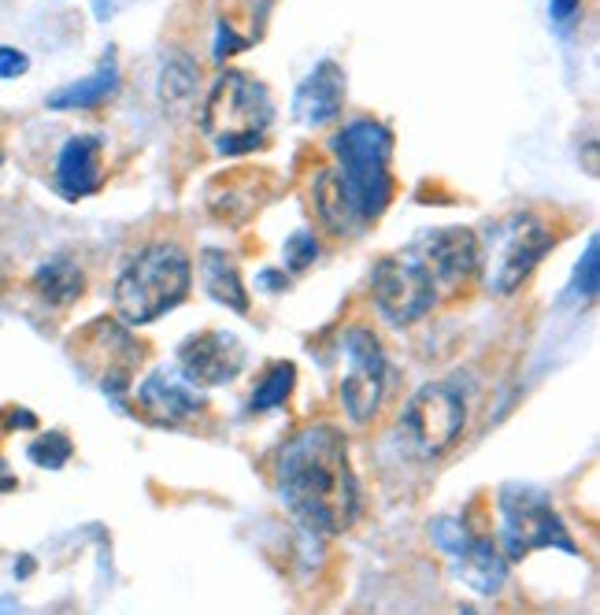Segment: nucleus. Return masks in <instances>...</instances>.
<instances>
[{
  "label": "nucleus",
  "instance_id": "obj_1",
  "mask_svg": "<svg viewBox=\"0 0 600 615\" xmlns=\"http://www.w3.org/2000/svg\"><path fill=\"white\" fill-rule=\"evenodd\" d=\"M278 490L312 534H345L360 516L349 442L331 423L297 431L278 453Z\"/></svg>",
  "mask_w": 600,
  "mask_h": 615
},
{
  "label": "nucleus",
  "instance_id": "obj_2",
  "mask_svg": "<svg viewBox=\"0 0 600 615\" xmlns=\"http://www.w3.org/2000/svg\"><path fill=\"white\" fill-rule=\"evenodd\" d=\"M331 153L337 160V179L345 185V197H349L360 227L363 222H374L393 201L389 126L368 116L349 119V123L331 137Z\"/></svg>",
  "mask_w": 600,
  "mask_h": 615
},
{
  "label": "nucleus",
  "instance_id": "obj_3",
  "mask_svg": "<svg viewBox=\"0 0 600 615\" xmlns=\"http://www.w3.org/2000/svg\"><path fill=\"white\" fill-rule=\"evenodd\" d=\"M190 286L193 264L185 249L175 241H156L145 245L116 278V312L130 326H148L182 304L190 297Z\"/></svg>",
  "mask_w": 600,
  "mask_h": 615
},
{
  "label": "nucleus",
  "instance_id": "obj_4",
  "mask_svg": "<svg viewBox=\"0 0 600 615\" xmlns=\"http://www.w3.org/2000/svg\"><path fill=\"white\" fill-rule=\"evenodd\" d=\"M275 123V100L264 82L245 71H223L204 100L201 130L212 137L219 156H249L267 142V126Z\"/></svg>",
  "mask_w": 600,
  "mask_h": 615
},
{
  "label": "nucleus",
  "instance_id": "obj_5",
  "mask_svg": "<svg viewBox=\"0 0 600 615\" xmlns=\"http://www.w3.org/2000/svg\"><path fill=\"white\" fill-rule=\"evenodd\" d=\"M467 426V400L453 382H427L408 400L405 415H400V431H405L411 453L419 460H437L459 442Z\"/></svg>",
  "mask_w": 600,
  "mask_h": 615
},
{
  "label": "nucleus",
  "instance_id": "obj_6",
  "mask_svg": "<svg viewBox=\"0 0 600 615\" xmlns=\"http://www.w3.org/2000/svg\"><path fill=\"white\" fill-rule=\"evenodd\" d=\"M501 542L508 560H523L533 548H564L578 556V545L571 542L564 519L549 505V497L527 486H508L501 493Z\"/></svg>",
  "mask_w": 600,
  "mask_h": 615
},
{
  "label": "nucleus",
  "instance_id": "obj_7",
  "mask_svg": "<svg viewBox=\"0 0 600 615\" xmlns=\"http://www.w3.org/2000/svg\"><path fill=\"white\" fill-rule=\"evenodd\" d=\"M552 230L538 216H512L493 234L490 260H485V290L496 297H512L533 275V267L549 256Z\"/></svg>",
  "mask_w": 600,
  "mask_h": 615
},
{
  "label": "nucleus",
  "instance_id": "obj_8",
  "mask_svg": "<svg viewBox=\"0 0 600 615\" xmlns=\"http://www.w3.org/2000/svg\"><path fill=\"white\" fill-rule=\"evenodd\" d=\"M371 297L386 323L411 326L430 315V308L437 301V290H434V278L423 267V260L411 253V249H405V253H393L374 264Z\"/></svg>",
  "mask_w": 600,
  "mask_h": 615
},
{
  "label": "nucleus",
  "instance_id": "obj_9",
  "mask_svg": "<svg viewBox=\"0 0 600 615\" xmlns=\"http://www.w3.org/2000/svg\"><path fill=\"white\" fill-rule=\"evenodd\" d=\"M345 360H349V367H345V375H341V405H345V415H349L356 426H363V423H371L374 412L382 408L389 363L379 338H374L368 326L345 330Z\"/></svg>",
  "mask_w": 600,
  "mask_h": 615
},
{
  "label": "nucleus",
  "instance_id": "obj_10",
  "mask_svg": "<svg viewBox=\"0 0 600 615\" xmlns=\"http://www.w3.org/2000/svg\"><path fill=\"white\" fill-rule=\"evenodd\" d=\"M411 253L423 260V267L434 278V290H459V286L482 267V245L478 234L467 227H442L430 230L411 245Z\"/></svg>",
  "mask_w": 600,
  "mask_h": 615
},
{
  "label": "nucleus",
  "instance_id": "obj_11",
  "mask_svg": "<svg viewBox=\"0 0 600 615\" xmlns=\"http://www.w3.org/2000/svg\"><path fill=\"white\" fill-rule=\"evenodd\" d=\"M245 363V349L233 334L208 330V334H193L178 345V367L182 378L193 386H223L241 371Z\"/></svg>",
  "mask_w": 600,
  "mask_h": 615
},
{
  "label": "nucleus",
  "instance_id": "obj_12",
  "mask_svg": "<svg viewBox=\"0 0 600 615\" xmlns=\"http://www.w3.org/2000/svg\"><path fill=\"white\" fill-rule=\"evenodd\" d=\"M105 182V145L93 134H74L56 156V190L68 201L89 197Z\"/></svg>",
  "mask_w": 600,
  "mask_h": 615
},
{
  "label": "nucleus",
  "instance_id": "obj_13",
  "mask_svg": "<svg viewBox=\"0 0 600 615\" xmlns=\"http://www.w3.org/2000/svg\"><path fill=\"white\" fill-rule=\"evenodd\" d=\"M345 93H349V86H345V71L337 68L334 60H323L297 86L293 116L300 119V123H308V126L334 123V119L341 116V108H345Z\"/></svg>",
  "mask_w": 600,
  "mask_h": 615
},
{
  "label": "nucleus",
  "instance_id": "obj_14",
  "mask_svg": "<svg viewBox=\"0 0 600 615\" xmlns=\"http://www.w3.org/2000/svg\"><path fill=\"white\" fill-rule=\"evenodd\" d=\"M271 179L264 171H252V167H238L230 174H219L208 185V212L219 222H245L252 212H260V204L267 201Z\"/></svg>",
  "mask_w": 600,
  "mask_h": 615
},
{
  "label": "nucleus",
  "instance_id": "obj_15",
  "mask_svg": "<svg viewBox=\"0 0 600 615\" xmlns=\"http://www.w3.org/2000/svg\"><path fill=\"white\" fill-rule=\"evenodd\" d=\"M137 405H142V412L159 426L185 423V419L204 412V397H196L190 386H182V382L175 375H167V371H156V375H148L142 382Z\"/></svg>",
  "mask_w": 600,
  "mask_h": 615
},
{
  "label": "nucleus",
  "instance_id": "obj_16",
  "mask_svg": "<svg viewBox=\"0 0 600 615\" xmlns=\"http://www.w3.org/2000/svg\"><path fill=\"white\" fill-rule=\"evenodd\" d=\"M456 560H459L456 564L459 579L471 586L475 593H485V598L501 593L504 579H508V560H504L501 545L490 542V538H471Z\"/></svg>",
  "mask_w": 600,
  "mask_h": 615
},
{
  "label": "nucleus",
  "instance_id": "obj_17",
  "mask_svg": "<svg viewBox=\"0 0 600 615\" xmlns=\"http://www.w3.org/2000/svg\"><path fill=\"white\" fill-rule=\"evenodd\" d=\"M201 282L212 301L233 308L238 315L249 312V290L241 282V272L223 249H204L201 253Z\"/></svg>",
  "mask_w": 600,
  "mask_h": 615
},
{
  "label": "nucleus",
  "instance_id": "obj_18",
  "mask_svg": "<svg viewBox=\"0 0 600 615\" xmlns=\"http://www.w3.org/2000/svg\"><path fill=\"white\" fill-rule=\"evenodd\" d=\"M116 93H119V68H116V60L108 56V60L89 74V79L71 82V86L56 89L45 105H49L52 111H79V108L105 105V100H111Z\"/></svg>",
  "mask_w": 600,
  "mask_h": 615
},
{
  "label": "nucleus",
  "instance_id": "obj_19",
  "mask_svg": "<svg viewBox=\"0 0 600 615\" xmlns=\"http://www.w3.org/2000/svg\"><path fill=\"white\" fill-rule=\"evenodd\" d=\"M31 282H34V293L52 308H71L86 293V275H82V267L74 264L71 256H56L49 264H41Z\"/></svg>",
  "mask_w": 600,
  "mask_h": 615
},
{
  "label": "nucleus",
  "instance_id": "obj_20",
  "mask_svg": "<svg viewBox=\"0 0 600 615\" xmlns=\"http://www.w3.org/2000/svg\"><path fill=\"white\" fill-rule=\"evenodd\" d=\"M312 204L319 212V219H323V227L331 230V234H352L356 227H360V219H356L349 197H345V185L337 179V171H319L315 182H312Z\"/></svg>",
  "mask_w": 600,
  "mask_h": 615
},
{
  "label": "nucleus",
  "instance_id": "obj_21",
  "mask_svg": "<svg viewBox=\"0 0 600 615\" xmlns=\"http://www.w3.org/2000/svg\"><path fill=\"white\" fill-rule=\"evenodd\" d=\"M196 93V63L185 52H171L159 71V100L164 108H185Z\"/></svg>",
  "mask_w": 600,
  "mask_h": 615
},
{
  "label": "nucleus",
  "instance_id": "obj_22",
  "mask_svg": "<svg viewBox=\"0 0 600 615\" xmlns=\"http://www.w3.org/2000/svg\"><path fill=\"white\" fill-rule=\"evenodd\" d=\"M293 382H297V367L289 360L283 363H271L267 375L252 386V397H249V408L252 412H275V408H283L289 394H293Z\"/></svg>",
  "mask_w": 600,
  "mask_h": 615
},
{
  "label": "nucleus",
  "instance_id": "obj_23",
  "mask_svg": "<svg viewBox=\"0 0 600 615\" xmlns=\"http://www.w3.org/2000/svg\"><path fill=\"white\" fill-rule=\"evenodd\" d=\"M26 456H31V460L37 463V468L60 471L63 463H68L71 456H74V445H71V437H68V434L49 431V434L34 437V442H31V449H26Z\"/></svg>",
  "mask_w": 600,
  "mask_h": 615
},
{
  "label": "nucleus",
  "instance_id": "obj_24",
  "mask_svg": "<svg viewBox=\"0 0 600 615\" xmlns=\"http://www.w3.org/2000/svg\"><path fill=\"white\" fill-rule=\"evenodd\" d=\"M430 538H434V545L442 548V553H448V556H459L467 548V542H471L464 519H456V516L434 519V523H430Z\"/></svg>",
  "mask_w": 600,
  "mask_h": 615
},
{
  "label": "nucleus",
  "instance_id": "obj_25",
  "mask_svg": "<svg viewBox=\"0 0 600 615\" xmlns=\"http://www.w3.org/2000/svg\"><path fill=\"white\" fill-rule=\"evenodd\" d=\"M597 286H600V245H597V234H593L583 260H578V267H575V293L583 297V301H593Z\"/></svg>",
  "mask_w": 600,
  "mask_h": 615
},
{
  "label": "nucleus",
  "instance_id": "obj_26",
  "mask_svg": "<svg viewBox=\"0 0 600 615\" xmlns=\"http://www.w3.org/2000/svg\"><path fill=\"white\" fill-rule=\"evenodd\" d=\"M283 256H286V272H308V267L315 264L319 260V241L315 234H308V230H297L293 238H286V249H283Z\"/></svg>",
  "mask_w": 600,
  "mask_h": 615
},
{
  "label": "nucleus",
  "instance_id": "obj_27",
  "mask_svg": "<svg viewBox=\"0 0 600 615\" xmlns=\"http://www.w3.org/2000/svg\"><path fill=\"white\" fill-rule=\"evenodd\" d=\"M26 71H31L26 52L12 49V45H0V79H23Z\"/></svg>",
  "mask_w": 600,
  "mask_h": 615
},
{
  "label": "nucleus",
  "instance_id": "obj_28",
  "mask_svg": "<svg viewBox=\"0 0 600 615\" xmlns=\"http://www.w3.org/2000/svg\"><path fill=\"white\" fill-rule=\"evenodd\" d=\"M238 49H249V41H241L238 34H233L230 23H219V41H215V60H227V56H233Z\"/></svg>",
  "mask_w": 600,
  "mask_h": 615
},
{
  "label": "nucleus",
  "instance_id": "obj_29",
  "mask_svg": "<svg viewBox=\"0 0 600 615\" xmlns=\"http://www.w3.org/2000/svg\"><path fill=\"white\" fill-rule=\"evenodd\" d=\"M578 4H583V0H552V4H549V15L556 19V23H567V19L578 15Z\"/></svg>",
  "mask_w": 600,
  "mask_h": 615
},
{
  "label": "nucleus",
  "instance_id": "obj_30",
  "mask_svg": "<svg viewBox=\"0 0 600 615\" xmlns=\"http://www.w3.org/2000/svg\"><path fill=\"white\" fill-rule=\"evenodd\" d=\"M19 486L15 482V474H12V468H8V460L4 456H0V493H12Z\"/></svg>",
  "mask_w": 600,
  "mask_h": 615
},
{
  "label": "nucleus",
  "instance_id": "obj_31",
  "mask_svg": "<svg viewBox=\"0 0 600 615\" xmlns=\"http://www.w3.org/2000/svg\"><path fill=\"white\" fill-rule=\"evenodd\" d=\"M260 278H264V286H267V290H283V275H278V272H264V275H260Z\"/></svg>",
  "mask_w": 600,
  "mask_h": 615
},
{
  "label": "nucleus",
  "instance_id": "obj_32",
  "mask_svg": "<svg viewBox=\"0 0 600 615\" xmlns=\"http://www.w3.org/2000/svg\"><path fill=\"white\" fill-rule=\"evenodd\" d=\"M15 571H19V579H31V571H34V560H31V556H23V560L15 564Z\"/></svg>",
  "mask_w": 600,
  "mask_h": 615
},
{
  "label": "nucleus",
  "instance_id": "obj_33",
  "mask_svg": "<svg viewBox=\"0 0 600 615\" xmlns=\"http://www.w3.org/2000/svg\"><path fill=\"white\" fill-rule=\"evenodd\" d=\"M459 615H475V612H471V608H464V612H459Z\"/></svg>",
  "mask_w": 600,
  "mask_h": 615
},
{
  "label": "nucleus",
  "instance_id": "obj_34",
  "mask_svg": "<svg viewBox=\"0 0 600 615\" xmlns=\"http://www.w3.org/2000/svg\"><path fill=\"white\" fill-rule=\"evenodd\" d=\"M0 167H4V153H0Z\"/></svg>",
  "mask_w": 600,
  "mask_h": 615
},
{
  "label": "nucleus",
  "instance_id": "obj_35",
  "mask_svg": "<svg viewBox=\"0 0 600 615\" xmlns=\"http://www.w3.org/2000/svg\"><path fill=\"white\" fill-rule=\"evenodd\" d=\"M0 286H4V275H0Z\"/></svg>",
  "mask_w": 600,
  "mask_h": 615
}]
</instances>
